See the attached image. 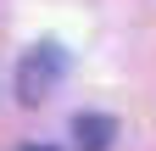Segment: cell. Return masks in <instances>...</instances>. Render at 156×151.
<instances>
[{
  "instance_id": "cell-3",
  "label": "cell",
  "mask_w": 156,
  "mask_h": 151,
  "mask_svg": "<svg viewBox=\"0 0 156 151\" xmlns=\"http://www.w3.org/2000/svg\"><path fill=\"white\" fill-rule=\"evenodd\" d=\"M23 151H50V145H23Z\"/></svg>"
},
{
  "instance_id": "cell-1",
  "label": "cell",
  "mask_w": 156,
  "mask_h": 151,
  "mask_svg": "<svg viewBox=\"0 0 156 151\" xmlns=\"http://www.w3.org/2000/svg\"><path fill=\"white\" fill-rule=\"evenodd\" d=\"M62 73H67L62 45H34V50L23 56V67H17V101H23V106H39Z\"/></svg>"
},
{
  "instance_id": "cell-2",
  "label": "cell",
  "mask_w": 156,
  "mask_h": 151,
  "mask_svg": "<svg viewBox=\"0 0 156 151\" xmlns=\"http://www.w3.org/2000/svg\"><path fill=\"white\" fill-rule=\"evenodd\" d=\"M73 140H78V151H112L117 118H106V112H78L73 118Z\"/></svg>"
}]
</instances>
